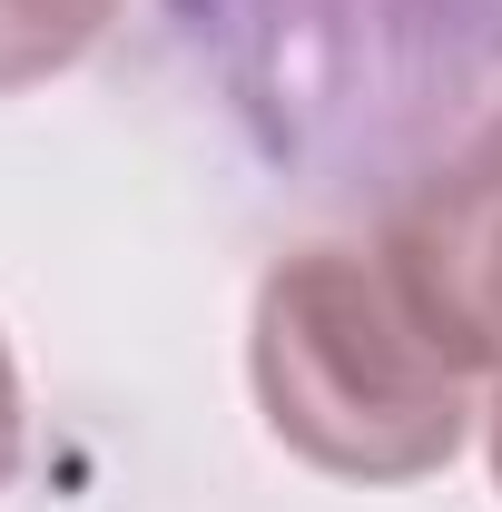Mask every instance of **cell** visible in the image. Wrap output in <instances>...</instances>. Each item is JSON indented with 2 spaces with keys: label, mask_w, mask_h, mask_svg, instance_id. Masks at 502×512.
I'll return each mask as SVG.
<instances>
[{
  "label": "cell",
  "mask_w": 502,
  "mask_h": 512,
  "mask_svg": "<svg viewBox=\"0 0 502 512\" xmlns=\"http://www.w3.org/2000/svg\"><path fill=\"white\" fill-rule=\"evenodd\" d=\"M20 473V365H10V345H0V483Z\"/></svg>",
  "instance_id": "4"
},
{
  "label": "cell",
  "mask_w": 502,
  "mask_h": 512,
  "mask_svg": "<svg viewBox=\"0 0 502 512\" xmlns=\"http://www.w3.org/2000/svg\"><path fill=\"white\" fill-rule=\"evenodd\" d=\"M256 404L266 434L335 483L443 473L473 434V384L443 325L404 296L384 247H296L256 286Z\"/></svg>",
  "instance_id": "1"
},
{
  "label": "cell",
  "mask_w": 502,
  "mask_h": 512,
  "mask_svg": "<svg viewBox=\"0 0 502 512\" xmlns=\"http://www.w3.org/2000/svg\"><path fill=\"white\" fill-rule=\"evenodd\" d=\"M109 20H119V0H0V89L69 69Z\"/></svg>",
  "instance_id": "3"
},
{
  "label": "cell",
  "mask_w": 502,
  "mask_h": 512,
  "mask_svg": "<svg viewBox=\"0 0 502 512\" xmlns=\"http://www.w3.org/2000/svg\"><path fill=\"white\" fill-rule=\"evenodd\" d=\"M375 247L404 276V296L443 325V345L463 365H483V384H493L502 365V109L384 217Z\"/></svg>",
  "instance_id": "2"
},
{
  "label": "cell",
  "mask_w": 502,
  "mask_h": 512,
  "mask_svg": "<svg viewBox=\"0 0 502 512\" xmlns=\"http://www.w3.org/2000/svg\"><path fill=\"white\" fill-rule=\"evenodd\" d=\"M483 424H493V483H502V365H493V404H483Z\"/></svg>",
  "instance_id": "5"
}]
</instances>
